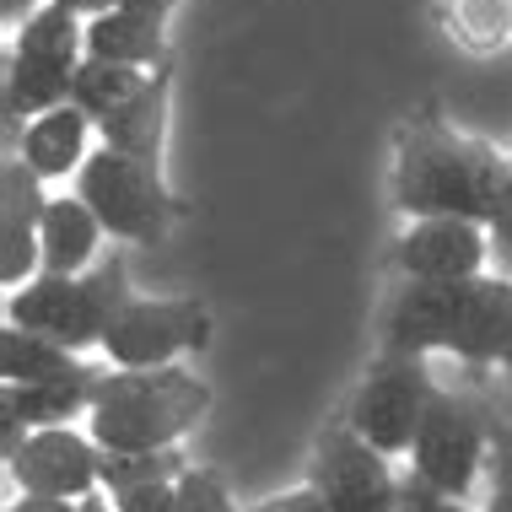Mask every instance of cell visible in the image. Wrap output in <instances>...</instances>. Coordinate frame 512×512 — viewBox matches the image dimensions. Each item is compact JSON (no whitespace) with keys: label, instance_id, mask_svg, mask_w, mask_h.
<instances>
[{"label":"cell","instance_id":"obj_6","mask_svg":"<svg viewBox=\"0 0 512 512\" xmlns=\"http://www.w3.org/2000/svg\"><path fill=\"white\" fill-rule=\"evenodd\" d=\"M432 389H437V378L426 372V362L378 351L367 362V372L356 378L340 421L362 442H372L378 453H389V459H410V442L421 432V415H426Z\"/></svg>","mask_w":512,"mask_h":512},{"label":"cell","instance_id":"obj_22","mask_svg":"<svg viewBox=\"0 0 512 512\" xmlns=\"http://www.w3.org/2000/svg\"><path fill=\"white\" fill-rule=\"evenodd\" d=\"M151 81V71H135V65H103V60H81L76 71V87H71V103L87 114L92 124H103L108 114H119L124 103L135 98Z\"/></svg>","mask_w":512,"mask_h":512},{"label":"cell","instance_id":"obj_28","mask_svg":"<svg viewBox=\"0 0 512 512\" xmlns=\"http://www.w3.org/2000/svg\"><path fill=\"white\" fill-rule=\"evenodd\" d=\"M114 512H173V486H146L114 496Z\"/></svg>","mask_w":512,"mask_h":512},{"label":"cell","instance_id":"obj_10","mask_svg":"<svg viewBox=\"0 0 512 512\" xmlns=\"http://www.w3.org/2000/svg\"><path fill=\"white\" fill-rule=\"evenodd\" d=\"M394 270L399 281H437V286L491 275V227L464 216L405 221L394 238Z\"/></svg>","mask_w":512,"mask_h":512},{"label":"cell","instance_id":"obj_33","mask_svg":"<svg viewBox=\"0 0 512 512\" xmlns=\"http://www.w3.org/2000/svg\"><path fill=\"white\" fill-rule=\"evenodd\" d=\"M54 6L76 11V17H98V11H108V6H114V0H54Z\"/></svg>","mask_w":512,"mask_h":512},{"label":"cell","instance_id":"obj_34","mask_svg":"<svg viewBox=\"0 0 512 512\" xmlns=\"http://www.w3.org/2000/svg\"><path fill=\"white\" fill-rule=\"evenodd\" d=\"M76 512H114V496H87V502H76Z\"/></svg>","mask_w":512,"mask_h":512},{"label":"cell","instance_id":"obj_1","mask_svg":"<svg viewBox=\"0 0 512 512\" xmlns=\"http://www.w3.org/2000/svg\"><path fill=\"white\" fill-rule=\"evenodd\" d=\"M502 184H507V157L486 135L453 130L432 108H415L394 124L389 205L405 221L464 216L491 227L496 205H502Z\"/></svg>","mask_w":512,"mask_h":512},{"label":"cell","instance_id":"obj_35","mask_svg":"<svg viewBox=\"0 0 512 512\" xmlns=\"http://www.w3.org/2000/svg\"><path fill=\"white\" fill-rule=\"evenodd\" d=\"M496 372H502V378H507V389H512V340H507V351H502V367H496Z\"/></svg>","mask_w":512,"mask_h":512},{"label":"cell","instance_id":"obj_29","mask_svg":"<svg viewBox=\"0 0 512 512\" xmlns=\"http://www.w3.org/2000/svg\"><path fill=\"white\" fill-rule=\"evenodd\" d=\"M38 6H49V0H0V17H6V33H17V27L33 17Z\"/></svg>","mask_w":512,"mask_h":512},{"label":"cell","instance_id":"obj_5","mask_svg":"<svg viewBox=\"0 0 512 512\" xmlns=\"http://www.w3.org/2000/svg\"><path fill=\"white\" fill-rule=\"evenodd\" d=\"M71 189L98 211L114 243H162L178 227V216H184V200L173 195L168 173L124 157L114 146L92 151V162L81 168Z\"/></svg>","mask_w":512,"mask_h":512},{"label":"cell","instance_id":"obj_21","mask_svg":"<svg viewBox=\"0 0 512 512\" xmlns=\"http://www.w3.org/2000/svg\"><path fill=\"white\" fill-rule=\"evenodd\" d=\"M437 27L448 33L453 49L491 60L512 44V0H442Z\"/></svg>","mask_w":512,"mask_h":512},{"label":"cell","instance_id":"obj_13","mask_svg":"<svg viewBox=\"0 0 512 512\" xmlns=\"http://www.w3.org/2000/svg\"><path fill=\"white\" fill-rule=\"evenodd\" d=\"M512 340V275H475L459 286V318H453V345L448 356L469 367L475 378H486L491 367H502V351Z\"/></svg>","mask_w":512,"mask_h":512},{"label":"cell","instance_id":"obj_26","mask_svg":"<svg viewBox=\"0 0 512 512\" xmlns=\"http://www.w3.org/2000/svg\"><path fill=\"white\" fill-rule=\"evenodd\" d=\"M491 270L512 275V157H507V184H502V205L491 216Z\"/></svg>","mask_w":512,"mask_h":512},{"label":"cell","instance_id":"obj_19","mask_svg":"<svg viewBox=\"0 0 512 512\" xmlns=\"http://www.w3.org/2000/svg\"><path fill=\"white\" fill-rule=\"evenodd\" d=\"M6 54L33 60V65H44V71L76 76L81 60H87V17H76V11H65L49 0V6H38L17 33H6Z\"/></svg>","mask_w":512,"mask_h":512},{"label":"cell","instance_id":"obj_31","mask_svg":"<svg viewBox=\"0 0 512 512\" xmlns=\"http://www.w3.org/2000/svg\"><path fill=\"white\" fill-rule=\"evenodd\" d=\"M119 11H146V17H173L178 6H184V0H114ZM108 6V11H114Z\"/></svg>","mask_w":512,"mask_h":512},{"label":"cell","instance_id":"obj_7","mask_svg":"<svg viewBox=\"0 0 512 512\" xmlns=\"http://www.w3.org/2000/svg\"><path fill=\"white\" fill-rule=\"evenodd\" d=\"M216 318L200 297H130L119 318L108 324L103 362L141 372V367H184V356H195L211 345Z\"/></svg>","mask_w":512,"mask_h":512},{"label":"cell","instance_id":"obj_15","mask_svg":"<svg viewBox=\"0 0 512 512\" xmlns=\"http://www.w3.org/2000/svg\"><path fill=\"white\" fill-rule=\"evenodd\" d=\"M103 372H92V378H65V383H33V389L0 383V459L17 453L27 442V432L76 426V421L87 426V410H92V394H98Z\"/></svg>","mask_w":512,"mask_h":512},{"label":"cell","instance_id":"obj_12","mask_svg":"<svg viewBox=\"0 0 512 512\" xmlns=\"http://www.w3.org/2000/svg\"><path fill=\"white\" fill-rule=\"evenodd\" d=\"M44 205H49V189L27 173L22 157L6 151V162H0V286L6 292H17L44 270V254H38Z\"/></svg>","mask_w":512,"mask_h":512},{"label":"cell","instance_id":"obj_16","mask_svg":"<svg viewBox=\"0 0 512 512\" xmlns=\"http://www.w3.org/2000/svg\"><path fill=\"white\" fill-rule=\"evenodd\" d=\"M168 130H173V65H162L119 114H108L98 124V141L168 173Z\"/></svg>","mask_w":512,"mask_h":512},{"label":"cell","instance_id":"obj_14","mask_svg":"<svg viewBox=\"0 0 512 512\" xmlns=\"http://www.w3.org/2000/svg\"><path fill=\"white\" fill-rule=\"evenodd\" d=\"M98 146H103L98 141V124L81 114L76 103L54 108V114H44V119H33L17 141H6V151H11V157H22L27 173H33L44 189H54V184L71 189Z\"/></svg>","mask_w":512,"mask_h":512},{"label":"cell","instance_id":"obj_9","mask_svg":"<svg viewBox=\"0 0 512 512\" xmlns=\"http://www.w3.org/2000/svg\"><path fill=\"white\" fill-rule=\"evenodd\" d=\"M11 496H49V502H87L103 491V448L87 426H49L27 432L17 453H6Z\"/></svg>","mask_w":512,"mask_h":512},{"label":"cell","instance_id":"obj_23","mask_svg":"<svg viewBox=\"0 0 512 512\" xmlns=\"http://www.w3.org/2000/svg\"><path fill=\"white\" fill-rule=\"evenodd\" d=\"M195 459L184 448H157V453H103V496L146 491V486H173Z\"/></svg>","mask_w":512,"mask_h":512},{"label":"cell","instance_id":"obj_2","mask_svg":"<svg viewBox=\"0 0 512 512\" xmlns=\"http://www.w3.org/2000/svg\"><path fill=\"white\" fill-rule=\"evenodd\" d=\"M216 394L189 367H108L87 410V432L103 453H157L178 448L211 415Z\"/></svg>","mask_w":512,"mask_h":512},{"label":"cell","instance_id":"obj_11","mask_svg":"<svg viewBox=\"0 0 512 512\" xmlns=\"http://www.w3.org/2000/svg\"><path fill=\"white\" fill-rule=\"evenodd\" d=\"M464 286V281H459ZM459 286L437 281H399L378 313V351L389 356H448L453 345V318H459Z\"/></svg>","mask_w":512,"mask_h":512},{"label":"cell","instance_id":"obj_20","mask_svg":"<svg viewBox=\"0 0 512 512\" xmlns=\"http://www.w3.org/2000/svg\"><path fill=\"white\" fill-rule=\"evenodd\" d=\"M108 362H87V356L65 351L44 335H27V329L0 324V378L11 389H33V383H65V378H92Z\"/></svg>","mask_w":512,"mask_h":512},{"label":"cell","instance_id":"obj_18","mask_svg":"<svg viewBox=\"0 0 512 512\" xmlns=\"http://www.w3.org/2000/svg\"><path fill=\"white\" fill-rule=\"evenodd\" d=\"M87 60L103 65H135V71H162L173 65L168 49V17H146V11H98L87 17Z\"/></svg>","mask_w":512,"mask_h":512},{"label":"cell","instance_id":"obj_32","mask_svg":"<svg viewBox=\"0 0 512 512\" xmlns=\"http://www.w3.org/2000/svg\"><path fill=\"white\" fill-rule=\"evenodd\" d=\"M421 512H480V507H469V502H448V496H437V491L421 480Z\"/></svg>","mask_w":512,"mask_h":512},{"label":"cell","instance_id":"obj_17","mask_svg":"<svg viewBox=\"0 0 512 512\" xmlns=\"http://www.w3.org/2000/svg\"><path fill=\"white\" fill-rule=\"evenodd\" d=\"M103 238H108V227L98 221V211L76 195V189L49 195L44 232H38V254H44V270H38V275H81V270H92L108 254Z\"/></svg>","mask_w":512,"mask_h":512},{"label":"cell","instance_id":"obj_24","mask_svg":"<svg viewBox=\"0 0 512 512\" xmlns=\"http://www.w3.org/2000/svg\"><path fill=\"white\" fill-rule=\"evenodd\" d=\"M173 512H248V507H238V496H232L221 469L189 464L184 475L173 480Z\"/></svg>","mask_w":512,"mask_h":512},{"label":"cell","instance_id":"obj_27","mask_svg":"<svg viewBox=\"0 0 512 512\" xmlns=\"http://www.w3.org/2000/svg\"><path fill=\"white\" fill-rule=\"evenodd\" d=\"M248 512H329V507H324V496L302 480V486H292V491H270L265 502H254Z\"/></svg>","mask_w":512,"mask_h":512},{"label":"cell","instance_id":"obj_4","mask_svg":"<svg viewBox=\"0 0 512 512\" xmlns=\"http://www.w3.org/2000/svg\"><path fill=\"white\" fill-rule=\"evenodd\" d=\"M405 469L415 480H426L437 496H448V502L480 507L486 469H491V415L469 394H453L437 383L432 399H426L421 432L410 442Z\"/></svg>","mask_w":512,"mask_h":512},{"label":"cell","instance_id":"obj_25","mask_svg":"<svg viewBox=\"0 0 512 512\" xmlns=\"http://www.w3.org/2000/svg\"><path fill=\"white\" fill-rule=\"evenodd\" d=\"M480 512H512V426L502 421H491V469H486Z\"/></svg>","mask_w":512,"mask_h":512},{"label":"cell","instance_id":"obj_3","mask_svg":"<svg viewBox=\"0 0 512 512\" xmlns=\"http://www.w3.org/2000/svg\"><path fill=\"white\" fill-rule=\"evenodd\" d=\"M130 297L135 292H130L124 248H108L98 265L81 275H33L27 286L6 292V324L27 329V335H44L76 356H92L103 351L108 324L119 318V308Z\"/></svg>","mask_w":512,"mask_h":512},{"label":"cell","instance_id":"obj_30","mask_svg":"<svg viewBox=\"0 0 512 512\" xmlns=\"http://www.w3.org/2000/svg\"><path fill=\"white\" fill-rule=\"evenodd\" d=\"M6 512H76V502H49V496H11Z\"/></svg>","mask_w":512,"mask_h":512},{"label":"cell","instance_id":"obj_8","mask_svg":"<svg viewBox=\"0 0 512 512\" xmlns=\"http://www.w3.org/2000/svg\"><path fill=\"white\" fill-rule=\"evenodd\" d=\"M308 486L324 496L329 512H394L405 475L394 469L389 453L362 442L345 421H329L313 437L308 453Z\"/></svg>","mask_w":512,"mask_h":512}]
</instances>
